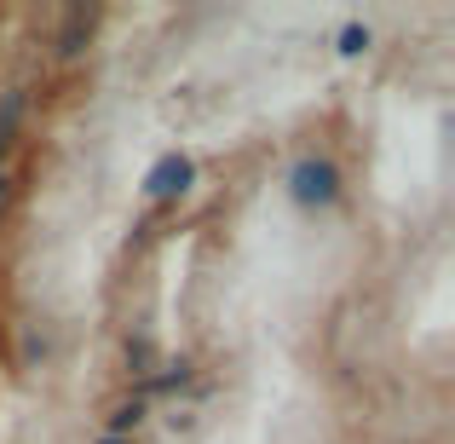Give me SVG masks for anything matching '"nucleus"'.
Listing matches in <instances>:
<instances>
[{"label": "nucleus", "instance_id": "5", "mask_svg": "<svg viewBox=\"0 0 455 444\" xmlns=\"http://www.w3.org/2000/svg\"><path fill=\"white\" fill-rule=\"evenodd\" d=\"M369 41H375V29H369V23H346V29H340V52L346 58L369 52Z\"/></svg>", "mask_w": 455, "mask_h": 444}, {"label": "nucleus", "instance_id": "6", "mask_svg": "<svg viewBox=\"0 0 455 444\" xmlns=\"http://www.w3.org/2000/svg\"><path fill=\"white\" fill-rule=\"evenodd\" d=\"M81 41H87V18H76L64 35H58V52H64V58H76V52H81Z\"/></svg>", "mask_w": 455, "mask_h": 444}, {"label": "nucleus", "instance_id": "2", "mask_svg": "<svg viewBox=\"0 0 455 444\" xmlns=\"http://www.w3.org/2000/svg\"><path fill=\"white\" fill-rule=\"evenodd\" d=\"M190 179H196V162L179 156V150H167L162 162L145 174V197L150 202H173V197H185V190H190Z\"/></svg>", "mask_w": 455, "mask_h": 444}, {"label": "nucleus", "instance_id": "7", "mask_svg": "<svg viewBox=\"0 0 455 444\" xmlns=\"http://www.w3.org/2000/svg\"><path fill=\"white\" fill-rule=\"evenodd\" d=\"M12 197V174H6V167H0V202H6Z\"/></svg>", "mask_w": 455, "mask_h": 444}, {"label": "nucleus", "instance_id": "1", "mask_svg": "<svg viewBox=\"0 0 455 444\" xmlns=\"http://www.w3.org/2000/svg\"><path fill=\"white\" fill-rule=\"evenodd\" d=\"M289 197L300 202V208H329V202L340 197V167H334L329 156H300V162L289 167Z\"/></svg>", "mask_w": 455, "mask_h": 444}, {"label": "nucleus", "instance_id": "8", "mask_svg": "<svg viewBox=\"0 0 455 444\" xmlns=\"http://www.w3.org/2000/svg\"><path fill=\"white\" fill-rule=\"evenodd\" d=\"M104 444H116V439H104Z\"/></svg>", "mask_w": 455, "mask_h": 444}, {"label": "nucleus", "instance_id": "3", "mask_svg": "<svg viewBox=\"0 0 455 444\" xmlns=\"http://www.w3.org/2000/svg\"><path fill=\"white\" fill-rule=\"evenodd\" d=\"M23 104H29V93H23V87H6V93H0V162H6V150H12V145H18Z\"/></svg>", "mask_w": 455, "mask_h": 444}, {"label": "nucleus", "instance_id": "4", "mask_svg": "<svg viewBox=\"0 0 455 444\" xmlns=\"http://www.w3.org/2000/svg\"><path fill=\"white\" fill-rule=\"evenodd\" d=\"M139 427H145V404H116V410H110V422H104V439H116V444H122L127 433H139Z\"/></svg>", "mask_w": 455, "mask_h": 444}]
</instances>
